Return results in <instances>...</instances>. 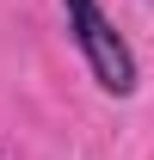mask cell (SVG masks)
I'll list each match as a JSON object with an SVG mask.
<instances>
[{"mask_svg":"<svg viewBox=\"0 0 154 160\" xmlns=\"http://www.w3.org/2000/svg\"><path fill=\"white\" fill-rule=\"evenodd\" d=\"M62 12H68V31H74L93 80L105 92H117V99H130L136 92V56H130V43L117 37V25L99 12V0H62Z\"/></svg>","mask_w":154,"mask_h":160,"instance_id":"1","label":"cell"}]
</instances>
